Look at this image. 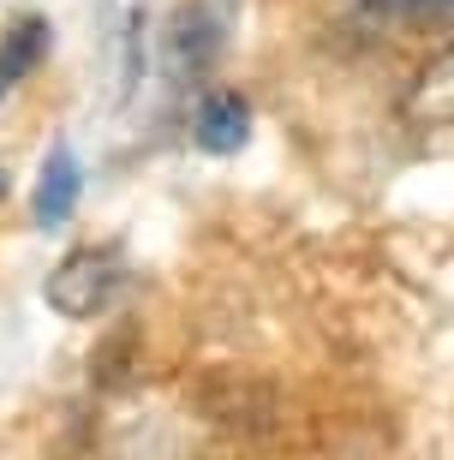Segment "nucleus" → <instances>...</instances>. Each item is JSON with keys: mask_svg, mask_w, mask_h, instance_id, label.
I'll use <instances>...</instances> for the list:
<instances>
[{"mask_svg": "<svg viewBox=\"0 0 454 460\" xmlns=\"http://www.w3.org/2000/svg\"><path fill=\"white\" fill-rule=\"evenodd\" d=\"M365 18H383V24H442L454 18V0H353Z\"/></svg>", "mask_w": 454, "mask_h": 460, "instance_id": "obj_8", "label": "nucleus"}, {"mask_svg": "<svg viewBox=\"0 0 454 460\" xmlns=\"http://www.w3.org/2000/svg\"><path fill=\"white\" fill-rule=\"evenodd\" d=\"M120 270H126V257L114 245H90V252L67 257L60 270L42 281V299H49L54 317H96L120 288Z\"/></svg>", "mask_w": 454, "mask_h": 460, "instance_id": "obj_2", "label": "nucleus"}, {"mask_svg": "<svg viewBox=\"0 0 454 460\" xmlns=\"http://www.w3.org/2000/svg\"><path fill=\"white\" fill-rule=\"evenodd\" d=\"M413 114L419 119H449L454 114V49L442 54L437 66H424L419 90H413Z\"/></svg>", "mask_w": 454, "mask_h": 460, "instance_id": "obj_7", "label": "nucleus"}, {"mask_svg": "<svg viewBox=\"0 0 454 460\" xmlns=\"http://www.w3.org/2000/svg\"><path fill=\"white\" fill-rule=\"evenodd\" d=\"M221 42H227V18L216 0H185L174 6L168 24L156 31V60L168 72V84H198L203 72L216 66Z\"/></svg>", "mask_w": 454, "mask_h": 460, "instance_id": "obj_1", "label": "nucleus"}, {"mask_svg": "<svg viewBox=\"0 0 454 460\" xmlns=\"http://www.w3.org/2000/svg\"><path fill=\"white\" fill-rule=\"evenodd\" d=\"M49 42H54V31H49V18H36V13L6 24V36H0V102L49 60Z\"/></svg>", "mask_w": 454, "mask_h": 460, "instance_id": "obj_6", "label": "nucleus"}, {"mask_svg": "<svg viewBox=\"0 0 454 460\" xmlns=\"http://www.w3.org/2000/svg\"><path fill=\"white\" fill-rule=\"evenodd\" d=\"M0 198H6V180H0Z\"/></svg>", "mask_w": 454, "mask_h": 460, "instance_id": "obj_9", "label": "nucleus"}, {"mask_svg": "<svg viewBox=\"0 0 454 460\" xmlns=\"http://www.w3.org/2000/svg\"><path fill=\"white\" fill-rule=\"evenodd\" d=\"M78 198H85V162H78V150H72L67 137H54L49 155H42V173H36V191H31L36 234H60L72 222Z\"/></svg>", "mask_w": 454, "mask_h": 460, "instance_id": "obj_3", "label": "nucleus"}, {"mask_svg": "<svg viewBox=\"0 0 454 460\" xmlns=\"http://www.w3.org/2000/svg\"><path fill=\"white\" fill-rule=\"evenodd\" d=\"M191 144L203 155H239L252 144V102L239 90H203L198 114H191Z\"/></svg>", "mask_w": 454, "mask_h": 460, "instance_id": "obj_4", "label": "nucleus"}, {"mask_svg": "<svg viewBox=\"0 0 454 460\" xmlns=\"http://www.w3.org/2000/svg\"><path fill=\"white\" fill-rule=\"evenodd\" d=\"M108 42H114V96L132 102L138 84H144V66H150V18H144V0H108Z\"/></svg>", "mask_w": 454, "mask_h": 460, "instance_id": "obj_5", "label": "nucleus"}]
</instances>
